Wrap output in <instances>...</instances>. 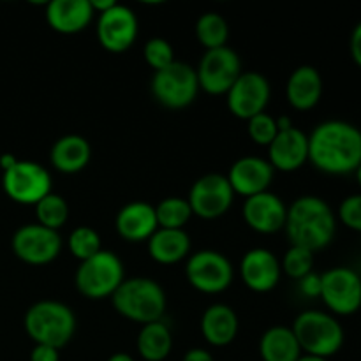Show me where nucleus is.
Wrapping results in <instances>:
<instances>
[{"label": "nucleus", "mask_w": 361, "mask_h": 361, "mask_svg": "<svg viewBox=\"0 0 361 361\" xmlns=\"http://www.w3.org/2000/svg\"><path fill=\"white\" fill-rule=\"evenodd\" d=\"M185 277L196 291L203 295H219L233 284L235 268L222 252L204 249L189 256Z\"/></svg>", "instance_id": "obj_8"}, {"label": "nucleus", "mask_w": 361, "mask_h": 361, "mask_svg": "<svg viewBox=\"0 0 361 361\" xmlns=\"http://www.w3.org/2000/svg\"><path fill=\"white\" fill-rule=\"evenodd\" d=\"M150 90L155 101L168 109H183L196 101L200 94L196 69L185 62H175L154 73Z\"/></svg>", "instance_id": "obj_7"}, {"label": "nucleus", "mask_w": 361, "mask_h": 361, "mask_svg": "<svg viewBox=\"0 0 361 361\" xmlns=\"http://www.w3.org/2000/svg\"><path fill=\"white\" fill-rule=\"evenodd\" d=\"M355 175H356V182H358V185H360V189H361V166H360L358 169H356Z\"/></svg>", "instance_id": "obj_45"}, {"label": "nucleus", "mask_w": 361, "mask_h": 361, "mask_svg": "<svg viewBox=\"0 0 361 361\" xmlns=\"http://www.w3.org/2000/svg\"><path fill=\"white\" fill-rule=\"evenodd\" d=\"M242 62L235 49L229 46L208 49L201 56L196 69L200 90L210 95H226L242 74Z\"/></svg>", "instance_id": "obj_11"}, {"label": "nucleus", "mask_w": 361, "mask_h": 361, "mask_svg": "<svg viewBox=\"0 0 361 361\" xmlns=\"http://www.w3.org/2000/svg\"><path fill=\"white\" fill-rule=\"evenodd\" d=\"M97 39L109 53H123L136 42L140 21L130 7L116 2L111 9L97 14Z\"/></svg>", "instance_id": "obj_15"}, {"label": "nucleus", "mask_w": 361, "mask_h": 361, "mask_svg": "<svg viewBox=\"0 0 361 361\" xmlns=\"http://www.w3.org/2000/svg\"><path fill=\"white\" fill-rule=\"evenodd\" d=\"M187 201L192 215L204 221H214L228 214L235 201V192L226 175L208 173L192 183Z\"/></svg>", "instance_id": "obj_13"}, {"label": "nucleus", "mask_w": 361, "mask_h": 361, "mask_svg": "<svg viewBox=\"0 0 361 361\" xmlns=\"http://www.w3.org/2000/svg\"><path fill=\"white\" fill-rule=\"evenodd\" d=\"M271 97L270 81L257 71L240 74L229 92L226 94L228 109L240 120H250L252 116L267 111Z\"/></svg>", "instance_id": "obj_14"}, {"label": "nucleus", "mask_w": 361, "mask_h": 361, "mask_svg": "<svg viewBox=\"0 0 361 361\" xmlns=\"http://www.w3.org/2000/svg\"><path fill=\"white\" fill-rule=\"evenodd\" d=\"M323 97V76L314 66H300L289 74L286 99L296 111H310Z\"/></svg>", "instance_id": "obj_22"}, {"label": "nucleus", "mask_w": 361, "mask_h": 361, "mask_svg": "<svg viewBox=\"0 0 361 361\" xmlns=\"http://www.w3.org/2000/svg\"><path fill=\"white\" fill-rule=\"evenodd\" d=\"M35 217L37 224L59 231L69 221V204L60 194L49 192L35 204Z\"/></svg>", "instance_id": "obj_29"}, {"label": "nucleus", "mask_w": 361, "mask_h": 361, "mask_svg": "<svg viewBox=\"0 0 361 361\" xmlns=\"http://www.w3.org/2000/svg\"><path fill=\"white\" fill-rule=\"evenodd\" d=\"M108 361H134V358L127 353H115V355L109 356Z\"/></svg>", "instance_id": "obj_43"}, {"label": "nucleus", "mask_w": 361, "mask_h": 361, "mask_svg": "<svg viewBox=\"0 0 361 361\" xmlns=\"http://www.w3.org/2000/svg\"><path fill=\"white\" fill-rule=\"evenodd\" d=\"M92 4V9H94L95 14H102L106 13L108 9H111L115 6V0H90Z\"/></svg>", "instance_id": "obj_40"}, {"label": "nucleus", "mask_w": 361, "mask_h": 361, "mask_svg": "<svg viewBox=\"0 0 361 361\" xmlns=\"http://www.w3.org/2000/svg\"><path fill=\"white\" fill-rule=\"evenodd\" d=\"M281 268L282 274L288 275L289 279L300 281L310 271H314V252L302 249V247L291 245L282 257Z\"/></svg>", "instance_id": "obj_32"}, {"label": "nucleus", "mask_w": 361, "mask_h": 361, "mask_svg": "<svg viewBox=\"0 0 361 361\" xmlns=\"http://www.w3.org/2000/svg\"><path fill=\"white\" fill-rule=\"evenodd\" d=\"M309 162L324 175L344 176L361 166V129L344 120H326L309 134Z\"/></svg>", "instance_id": "obj_1"}, {"label": "nucleus", "mask_w": 361, "mask_h": 361, "mask_svg": "<svg viewBox=\"0 0 361 361\" xmlns=\"http://www.w3.org/2000/svg\"><path fill=\"white\" fill-rule=\"evenodd\" d=\"M143 59L148 63V67H152L155 73L176 62L175 49H173L171 42L164 37L148 39L143 46Z\"/></svg>", "instance_id": "obj_33"}, {"label": "nucleus", "mask_w": 361, "mask_h": 361, "mask_svg": "<svg viewBox=\"0 0 361 361\" xmlns=\"http://www.w3.org/2000/svg\"><path fill=\"white\" fill-rule=\"evenodd\" d=\"M247 134H249V137L257 145V147L268 148L271 145V141L275 140V136L279 134L277 122H275L274 116L268 115L267 111L259 113V115L247 120Z\"/></svg>", "instance_id": "obj_34"}, {"label": "nucleus", "mask_w": 361, "mask_h": 361, "mask_svg": "<svg viewBox=\"0 0 361 361\" xmlns=\"http://www.w3.org/2000/svg\"><path fill=\"white\" fill-rule=\"evenodd\" d=\"M92 157V147L80 134H66L53 143L49 150V161L59 173L76 175L88 166Z\"/></svg>", "instance_id": "obj_24"}, {"label": "nucleus", "mask_w": 361, "mask_h": 361, "mask_svg": "<svg viewBox=\"0 0 361 361\" xmlns=\"http://www.w3.org/2000/svg\"><path fill=\"white\" fill-rule=\"evenodd\" d=\"M136 348L145 361H164L173 349L171 330L164 321L143 324L137 334Z\"/></svg>", "instance_id": "obj_27"}, {"label": "nucleus", "mask_w": 361, "mask_h": 361, "mask_svg": "<svg viewBox=\"0 0 361 361\" xmlns=\"http://www.w3.org/2000/svg\"><path fill=\"white\" fill-rule=\"evenodd\" d=\"M67 247H69V252L73 254V257L83 263L102 250L101 236L90 226H80V228L71 231Z\"/></svg>", "instance_id": "obj_31"}, {"label": "nucleus", "mask_w": 361, "mask_h": 361, "mask_svg": "<svg viewBox=\"0 0 361 361\" xmlns=\"http://www.w3.org/2000/svg\"><path fill=\"white\" fill-rule=\"evenodd\" d=\"M201 335L214 348H226L238 337L240 319L235 310L226 303L207 307L201 316Z\"/></svg>", "instance_id": "obj_23"}, {"label": "nucleus", "mask_w": 361, "mask_h": 361, "mask_svg": "<svg viewBox=\"0 0 361 361\" xmlns=\"http://www.w3.org/2000/svg\"><path fill=\"white\" fill-rule=\"evenodd\" d=\"M282 277L281 261L271 250L256 247L243 254L240 261V279L254 293H270Z\"/></svg>", "instance_id": "obj_16"}, {"label": "nucleus", "mask_w": 361, "mask_h": 361, "mask_svg": "<svg viewBox=\"0 0 361 361\" xmlns=\"http://www.w3.org/2000/svg\"><path fill=\"white\" fill-rule=\"evenodd\" d=\"M126 281V267L111 250H101L83 261L74 275L76 289L88 300H106L115 295Z\"/></svg>", "instance_id": "obj_6"}, {"label": "nucleus", "mask_w": 361, "mask_h": 361, "mask_svg": "<svg viewBox=\"0 0 361 361\" xmlns=\"http://www.w3.org/2000/svg\"><path fill=\"white\" fill-rule=\"evenodd\" d=\"M337 215L345 228L361 235V192L345 197L338 207Z\"/></svg>", "instance_id": "obj_35"}, {"label": "nucleus", "mask_w": 361, "mask_h": 361, "mask_svg": "<svg viewBox=\"0 0 361 361\" xmlns=\"http://www.w3.org/2000/svg\"><path fill=\"white\" fill-rule=\"evenodd\" d=\"M302 355V348L291 326L277 324L261 335L259 356L263 361H296Z\"/></svg>", "instance_id": "obj_26"}, {"label": "nucleus", "mask_w": 361, "mask_h": 361, "mask_svg": "<svg viewBox=\"0 0 361 361\" xmlns=\"http://www.w3.org/2000/svg\"><path fill=\"white\" fill-rule=\"evenodd\" d=\"M319 298L337 316H353L361 309V277L353 268L335 267L321 274Z\"/></svg>", "instance_id": "obj_10"}, {"label": "nucleus", "mask_w": 361, "mask_h": 361, "mask_svg": "<svg viewBox=\"0 0 361 361\" xmlns=\"http://www.w3.org/2000/svg\"><path fill=\"white\" fill-rule=\"evenodd\" d=\"M289 243L317 252L334 242L337 215L319 196H300L288 207L284 226Z\"/></svg>", "instance_id": "obj_2"}, {"label": "nucleus", "mask_w": 361, "mask_h": 361, "mask_svg": "<svg viewBox=\"0 0 361 361\" xmlns=\"http://www.w3.org/2000/svg\"><path fill=\"white\" fill-rule=\"evenodd\" d=\"M267 161L275 171H298L309 162V134H305L298 127L281 130L268 147Z\"/></svg>", "instance_id": "obj_19"}, {"label": "nucleus", "mask_w": 361, "mask_h": 361, "mask_svg": "<svg viewBox=\"0 0 361 361\" xmlns=\"http://www.w3.org/2000/svg\"><path fill=\"white\" fill-rule=\"evenodd\" d=\"M275 122H277L279 133H281V130H288V129H291V127H295V123H293V118H291V116H288V115L279 116V118H275Z\"/></svg>", "instance_id": "obj_41"}, {"label": "nucleus", "mask_w": 361, "mask_h": 361, "mask_svg": "<svg viewBox=\"0 0 361 361\" xmlns=\"http://www.w3.org/2000/svg\"><path fill=\"white\" fill-rule=\"evenodd\" d=\"M14 256L32 267L53 263L62 252V238L59 231L37 224H25L16 229L11 240Z\"/></svg>", "instance_id": "obj_12"}, {"label": "nucleus", "mask_w": 361, "mask_h": 361, "mask_svg": "<svg viewBox=\"0 0 361 361\" xmlns=\"http://www.w3.org/2000/svg\"><path fill=\"white\" fill-rule=\"evenodd\" d=\"M182 361H215L214 356L203 348H192L183 355Z\"/></svg>", "instance_id": "obj_39"}, {"label": "nucleus", "mask_w": 361, "mask_h": 361, "mask_svg": "<svg viewBox=\"0 0 361 361\" xmlns=\"http://www.w3.org/2000/svg\"><path fill=\"white\" fill-rule=\"evenodd\" d=\"M94 16L90 0H53L46 4V21L49 28L63 35L83 32Z\"/></svg>", "instance_id": "obj_21"}, {"label": "nucleus", "mask_w": 361, "mask_h": 361, "mask_svg": "<svg viewBox=\"0 0 361 361\" xmlns=\"http://www.w3.org/2000/svg\"><path fill=\"white\" fill-rule=\"evenodd\" d=\"M18 159L14 157L13 154H4L2 157H0V168H2V171H6V169H9L11 166L16 164Z\"/></svg>", "instance_id": "obj_42"}, {"label": "nucleus", "mask_w": 361, "mask_h": 361, "mask_svg": "<svg viewBox=\"0 0 361 361\" xmlns=\"http://www.w3.org/2000/svg\"><path fill=\"white\" fill-rule=\"evenodd\" d=\"M23 326L35 344L66 348L76 331V316L69 305L55 300H41L25 312Z\"/></svg>", "instance_id": "obj_4"}, {"label": "nucleus", "mask_w": 361, "mask_h": 361, "mask_svg": "<svg viewBox=\"0 0 361 361\" xmlns=\"http://www.w3.org/2000/svg\"><path fill=\"white\" fill-rule=\"evenodd\" d=\"M30 361H60V351L49 345L35 344L30 353Z\"/></svg>", "instance_id": "obj_37"}, {"label": "nucleus", "mask_w": 361, "mask_h": 361, "mask_svg": "<svg viewBox=\"0 0 361 361\" xmlns=\"http://www.w3.org/2000/svg\"><path fill=\"white\" fill-rule=\"evenodd\" d=\"M115 228L120 238L126 242H148L150 236L159 229L155 207H152L147 201H133V203L123 204L116 214Z\"/></svg>", "instance_id": "obj_20"}, {"label": "nucleus", "mask_w": 361, "mask_h": 361, "mask_svg": "<svg viewBox=\"0 0 361 361\" xmlns=\"http://www.w3.org/2000/svg\"><path fill=\"white\" fill-rule=\"evenodd\" d=\"M242 215L245 224L259 235H274L284 229L288 207L277 194L261 192L257 196L247 197L243 203Z\"/></svg>", "instance_id": "obj_18"}, {"label": "nucleus", "mask_w": 361, "mask_h": 361, "mask_svg": "<svg viewBox=\"0 0 361 361\" xmlns=\"http://www.w3.org/2000/svg\"><path fill=\"white\" fill-rule=\"evenodd\" d=\"M157 224L162 229H183V226L192 217L189 201L183 197H166L155 207Z\"/></svg>", "instance_id": "obj_30"}, {"label": "nucleus", "mask_w": 361, "mask_h": 361, "mask_svg": "<svg viewBox=\"0 0 361 361\" xmlns=\"http://www.w3.org/2000/svg\"><path fill=\"white\" fill-rule=\"evenodd\" d=\"M275 169L270 162L263 157H254V155H243L236 159L226 175L229 185H231L235 196L252 197L261 192H267L274 182Z\"/></svg>", "instance_id": "obj_17"}, {"label": "nucleus", "mask_w": 361, "mask_h": 361, "mask_svg": "<svg viewBox=\"0 0 361 361\" xmlns=\"http://www.w3.org/2000/svg\"><path fill=\"white\" fill-rule=\"evenodd\" d=\"M300 291L303 296H309V298H319L321 295V275L316 271H310L309 275H305L303 279L298 281Z\"/></svg>", "instance_id": "obj_36"}, {"label": "nucleus", "mask_w": 361, "mask_h": 361, "mask_svg": "<svg viewBox=\"0 0 361 361\" xmlns=\"http://www.w3.org/2000/svg\"><path fill=\"white\" fill-rule=\"evenodd\" d=\"M194 30H196V37L200 41V44L204 48V51L228 46V21L222 18V14L215 13V11H208V13L201 14L197 18Z\"/></svg>", "instance_id": "obj_28"}, {"label": "nucleus", "mask_w": 361, "mask_h": 361, "mask_svg": "<svg viewBox=\"0 0 361 361\" xmlns=\"http://www.w3.org/2000/svg\"><path fill=\"white\" fill-rule=\"evenodd\" d=\"M303 355L331 358L344 345V328L337 317L324 310H305L291 326Z\"/></svg>", "instance_id": "obj_5"}, {"label": "nucleus", "mask_w": 361, "mask_h": 361, "mask_svg": "<svg viewBox=\"0 0 361 361\" xmlns=\"http://www.w3.org/2000/svg\"><path fill=\"white\" fill-rule=\"evenodd\" d=\"M4 192L18 204L35 207L51 190V175L44 166L34 161H16L2 175Z\"/></svg>", "instance_id": "obj_9"}, {"label": "nucleus", "mask_w": 361, "mask_h": 361, "mask_svg": "<svg viewBox=\"0 0 361 361\" xmlns=\"http://www.w3.org/2000/svg\"><path fill=\"white\" fill-rule=\"evenodd\" d=\"M349 51H351L353 60L361 69V21L353 28L351 39H349Z\"/></svg>", "instance_id": "obj_38"}, {"label": "nucleus", "mask_w": 361, "mask_h": 361, "mask_svg": "<svg viewBox=\"0 0 361 361\" xmlns=\"http://www.w3.org/2000/svg\"><path fill=\"white\" fill-rule=\"evenodd\" d=\"M296 361H328V360L319 358V356H312V355H302Z\"/></svg>", "instance_id": "obj_44"}, {"label": "nucleus", "mask_w": 361, "mask_h": 361, "mask_svg": "<svg viewBox=\"0 0 361 361\" xmlns=\"http://www.w3.org/2000/svg\"><path fill=\"white\" fill-rule=\"evenodd\" d=\"M148 254L159 264H176L190 254V238L185 229L159 228L148 240Z\"/></svg>", "instance_id": "obj_25"}, {"label": "nucleus", "mask_w": 361, "mask_h": 361, "mask_svg": "<svg viewBox=\"0 0 361 361\" xmlns=\"http://www.w3.org/2000/svg\"><path fill=\"white\" fill-rule=\"evenodd\" d=\"M113 309L137 324H150L162 321L168 307L166 291L157 281L148 277L126 279L111 296Z\"/></svg>", "instance_id": "obj_3"}]
</instances>
